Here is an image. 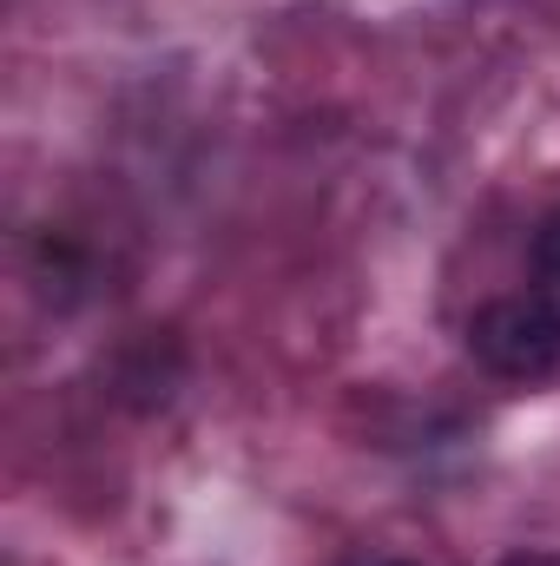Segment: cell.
<instances>
[{"mask_svg": "<svg viewBox=\"0 0 560 566\" xmlns=\"http://www.w3.org/2000/svg\"><path fill=\"white\" fill-rule=\"evenodd\" d=\"M468 356L501 382H548L560 376V316L535 290L488 296L468 316Z\"/></svg>", "mask_w": 560, "mask_h": 566, "instance_id": "6da1fadb", "label": "cell"}, {"mask_svg": "<svg viewBox=\"0 0 560 566\" xmlns=\"http://www.w3.org/2000/svg\"><path fill=\"white\" fill-rule=\"evenodd\" d=\"M528 290L560 316V205L535 224V238H528Z\"/></svg>", "mask_w": 560, "mask_h": 566, "instance_id": "7a4b0ae2", "label": "cell"}, {"mask_svg": "<svg viewBox=\"0 0 560 566\" xmlns=\"http://www.w3.org/2000/svg\"><path fill=\"white\" fill-rule=\"evenodd\" d=\"M501 566H560V554H508Z\"/></svg>", "mask_w": 560, "mask_h": 566, "instance_id": "3957f363", "label": "cell"}, {"mask_svg": "<svg viewBox=\"0 0 560 566\" xmlns=\"http://www.w3.org/2000/svg\"><path fill=\"white\" fill-rule=\"evenodd\" d=\"M376 566H416V560H376Z\"/></svg>", "mask_w": 560, "mask_h": 566, "instance_id": "277c9868", "label": "cell"}]
</instances>
